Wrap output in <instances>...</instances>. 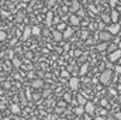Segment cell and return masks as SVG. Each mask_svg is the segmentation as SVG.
Instances as JSON below:
<instances>
[{"instance_id": "obj_35", "label": "cell", "mask_w": 121, "mask_h": 120, "mask_svg": "<svg viewBox=\"0 0 121 120\" xmlns=\"http://www.w3.org/2000/svg\"><path fill=\"white\" fill-rule=\"evenodd\" d=\"M3 86H4V89H10V86H11V85H10V82H4V85H3Z\"/></svg>"}, {"instance_id": "obj_2", "label": "cell", "mask_w": 121, "mask_h": 120, "mask_svg": "<svg viewBox=\"0 0 121 120\" xmlns=\"http://www.w3.org/2000/svg\"><path fill=\"white\" fill-rule=\"evenodd\" d=\"M99 38H100V41H101V42H108V41H111L113 34H111L108 30H103V31H100V32H99Z\"/></svg>"}, {"instance_id": "obj_21", "label": "cell", "mask_w": 121, "mask_h": 120, "mask_svg": "<svg viewBox=\"0 0 121 120\" xmlns=\"http://www.w3.org/2000/svg\"><path fill=\"white\" fill-rule=\"evenodd\" d=\"M41 32H42V30H41L38 26H34V27H32V35H39Z\"/></svg>"}, {"instance_id": "obj_29", "label": "cell", "mask_w": 121, "mask_h": 120, "mask_svg": "<svg viewBox=\"0 0 121 120\" xmlns=\"http://www.w3.org/2000/svg\"><path fill=\"white\" fill-rule=\"evenodd\" d=\"M60 76H62V78H69V72H68V71H62V72H60Z\"/></svg>"}, {"instance_id": "obj_9", "label": "cell", "mask_w": 121, "mask_h": 120, "mask_svg": "<svg viewBox=\"0 0 121 120\" xmlns=\"http://www.w3.org/2000/svg\"><path fill=\"white\" fill-rule=\"evenodd\" d=\"M110 17H111V23H113V24H117L118 20H120V13H118L117 10H113L111 14H110Z\"/></svg>"}, {"instance_id": "obj_22", "label": "cell", "mask_w": 121, "mask_h": 120, "mask_svg": "<svg viewBox=\"0 0 121 120\" xmlns=\"http://www.w3.org/2000/svg\"><path fill=\"white\" fill-rule=\"evenodd\" d=\"M11 62H13V65H14L16 68H20V66H21V61L18 60V58H16V57L11 60Z\"/></svg>"}, {"instance_id": "obj_53", "label": "cell", "mask_w": 121, "mask_h": 120, "mask_svg": "<svg viewBox=\"0 0 121 120\" xmlns=\"http://www.w3.org/2000/svg\"><path fill=\"white\" fill-rule=\"evenodd\" d=\"M0 20H1V17H0Z\"/></svg>"}, {"instance_id": "obj_41", "label": "cell", "mask_w": 121, "mask_h": 120, "mask_svg": "<svg viewBox=\"0 0 121 120\" xmlns=\"http://www.w3.org/2000/svg\"><path fill=\"white\" fill-rule=\"evenodd\" d=\"M48 3H49V6H54L55 4V0H48Z\"/></svg>"}, {"instance_id": "obj_17", "label": "cell", "mask_w": 121, "mask_h": 120, "mask_svg": "<svg viewBox=\"0 0 121 120\" xmlns=\"http://www.w3.org/2000/svg\"><path fill=\"white\" fill-rule=\"evenodd\" d=\"M45 21H47L48 26L52 24V21H54V14H52V11H48V13H47V20H45Z\"/></svg>"}, {"instance_id": "obj_8", "label": "cell", "mask_w": 121, "mask_h": 120, "mask_svg": "<svg viewBox=\"0 0 121 120\" xmlns=\"http://www.w3.org/2000/svg\"><path fill=\"white\" fill-rule=\"evenodd\" d=\"M52 37H54V41L60 42L62 38H63V32H60V31H58V30H54L52 31Z\"/></svg>"}, {"instance_id": "obj_3", "label": "cell", "mask_w": 121, "mask_h": 120, "mask_svg": "<svg viewBox=\"0 0 121 120\" xmlns=\"http://www.w3.org/2000/svg\"><path fill=\"white\" fill-rule=\"evenodd\" d=\"M85 109H86V113L87 115H90V116H94L96 115V106H94L93 102H87V105L85 106Z\"/></svg>"}, {"instance_id": "obj_10", "label": "cell", "mask_w": 121, "mask_h": 120, "mask_svg": "<svg viewBox=\"0 0 121 120\" xmlns=\"http://www.w3.org/2000/svg\"><path fill=\"white\" fill-rule=\"evenodd\" d=\"M69 21H70V24L75 26V27L80 24V18H79V16H76V14H72V16L69 17Z\"/></svg>"}, {"instance_id": "obj_48", "label": "cell", "mask_w": 121, "mask_h": 120, "mask_svg": "<svg viewBox=\"0 0 121 120\" xmlns=\"http://www.w3.org/2000/svg\"><path fill=\"white\" fill-rule=\"evenodd\" d=\"M118 100H120V103H121V96H120V97H118Z\"/></svg>"}, {"instance_id": "obj_25", "label": "cell", "mask_w": 121, "mask_h": 120, "mask_svg": "<svg viewBox=\"0 0 121 120\" xmlns=\"http://www.w3.org/2000/svg\"><path fill=\"white\" fill-rule=\"evenodd\" d=\"M7 38V34H6V31L4 30H0V41H4Z\"/></svg>"}, {"instance_id": "obj_1", "label": "cell", "mask_w": 121, "mask_h": 120, "mask_svg": "<svg viewBox=\"0 0 121 120\" xmlns=\"http://www.w3.org/2000/svg\"><path fill=\"white\" fill-rule=\"evenodd\" d=\"M111 76H113L111 69H104V71L101 72V75H100V82H101L103 85H107V83H110Z\"/></svg>"}, {"instance_id": "obj_43", "label": "cell", "mask_w": 121, "mask_h": 120, "mask_svg": "<svg viewBox=\"0 0 121 120\" xmlns=\"http://www.w3.org/2000/svg\"><path fill=\"white\" fill-rule=\"evenodd\" d=\"M1 16H3V17H7V16H9V13H7V11H3V13H1Z\"/></svg>"}, {"instance_id": "obj_49", "label": "cell", "mask_w": 121, "mask_h": 120, "mask_svg": "<svg viewBox=\"0 0 121 120\" xmlns=\"http://www.w3.org/2000/svg\"><path fill=\"white\" fill-rule=\"evenodd\" d=\"M59 120H68V119H63V117H62V119H59Z\"/></svg>"}, {"instance_id": "obj_51", "label": "cell", "mask_w": 121, "mask_h": 120, "mask_svg": "<svg viewBox=\"0 0 121 120\" xmlns=\"http://www.w3.org/2000/svg\"><path fill=\"white\" fill-rule=\"evenodd\" d=\"M76 120H82V119H76Z\"/></svg>"}, {"instance_id": "obj_27", "label": "cell", "mask_w": 121, "mask_h": 120, "mask_svg": "<svg viewBox=\"0 0 121 120\" xmlns=\"http://www.w3.org/2000/svg\"><path fill=\"white\" fill-rule=\"evenodd\" d=\"M63 100L68 102V103H70V102H72V100H70V95H69V93H65V95H63Z\"/></svg>"}, {"instance_id": "obj_19", "label": "cell", "mask_w": 121, "mask_h": 120, "mask_svg": "<svg viewBox=\"0 0 121 120\" xmlns=\"http://www.w3.org/2000/svg\"><path fill=\"white\" fill-rule=\"evenodd\" d=\"M10 110L13 115H20V106L18 105H11L10 106Z\"/></svg>"}, {"instance_id": "obj_15", "label": "cell", "mask_w": 121, "mask_h": 120, "mask_svg": "<svg viewBox=\"0 0 121 120\" xmlns=\"http://www.w3.org/2000/svg\"><path fill=\"white\" fill-rule=\"evenodd\" d=\"M16 23H23V21H26V14L23 13V11H20V13H17L16 14Z\"/></svg>"}, {"instance_id": "obj_36", "label": "cell", "mask_w": 121, "mask_h": 120, "mask_svg": "<svg viewBox=\"0 0 121 120\" xmlns=\"http://www.w3.org/2000/svg\"><path fill=\"white\" fill-rule=\"evenodd\" d=\"M116 72L121 75V66H120V65H117V66H116Z\"/></svg>"}, {"instance_id": "obj_30", "label": "cell", "mask_w": 121, "mask_h": 120, "mask_svg": "<svg viewBox=\"0 0 121 120\" xmlns=\"http://www.w3.org/2000/svg\"><path fill=\"white\" fill-rule=\"evenodd\" d=\"M86 58H87V55H86V54H83V55L79 58V61H80V62H83V64H86V62H85V61H86Z\"/></svg>"}, {"instance_id": "obj_38", "label": "cell", "mask_w": 121, "mask_h": 120, "mask_svg": "<svg viewBox=\"0 0 121 120\" xmlns=\"http://www.w3.org/2000/svg\"><path fill=\"white\" fill-rule=\"evenodd\" d=\"M42 34H44L45 37H48V35H49V30H44L42 31Z\"/></svg>"}, {"instance_id": "obj_44", "label": "cell", "mask_w": 121, "mask_h": 120, "mask_svg": "<svg viewBox=\"0 0 121 120\" xmlns=\"http://www.w3.org/2000/svg\"><path fill=\"white\" fill-rule=\"evenodd\" d=\"M62 110H63V109H60V107H58V109H56V110H55V113H60V112H62Z\"/></svg>"}, {"instance_id": "obj_23", "label": "cell", "mask_w": 121, "mask_h": 120, "mask_svg": "<svg viewBox=\"0 0 121 120\" xmlns=\"http://www.w3.org/2000/svg\"><path fill=\"white\" fill-rule=\"evenodd\" d=\"M101 20H103V23H106V24H107V23H110V21H111V17H110L108 14H103V16H101Z\"/></svg>"}, {"instance_id": "obj_4", "label": "cell", "mask_w": 121, "mask_h": 120, "mask_svg": "<svg viewBox=\"0 0 121 120\" xmlns=\"http://www.w3.org/2000/svg\"><path fill=\"white\" fill-rule=\"evenodd\" d=\"M120 58H121V50L120 48H118L117 51L108 54V60H110V62H116V61H118Z\"/></svg>"}, {"instance_id": "obj_24", "label": "cell", "mask_w": 121, "mask_h": 120, "mask_svg": "<svg viewBox=\"0 0 121 120\" xmlns=\"http://www.w3.org/2000/svg\"><path fill=\"white\" fill-rule=\"evenodd\" d=\"M107 51L111 54V52H114V51H117V44H111L108 48H107Z\"/></svg>"}, {"instance_id": "obj_13", "label": "cell", "mask_w": 121, "mask_h": 120, "mask_svg": "<svg viewBox=\"0 0 121 120\" xmlns=\"http://www.w3.org/2000/svg\"><path fill=\"white\" fill-rule=\"evenodd\" d=\"M76 102H78V105H80V106H86V105H87V99H86L83 95H78Z\"/></svg>"}, {"instance_id": "obj_45", "label": "cell", "mask_w": 121, "mask_h": 120, "mask_svg": "<svg viewBox=\"0 0 121 120\" xmlns=\"http://www.w3.org/2000/svg\"><path fill=\"white\" fill-rule=\"evenodd\" d=\"M14 76H16V79H18V81H20V79H21V76H20V75H18V74H16V75H14Z\"/></svg>"}, {"instance_id": "obj_33", "label": "cell", "mask_w": 121, "mask_h": 120, "mask_svg": "<svg viewBox=\"0 0 121 120\" xmlns=\"http://www.w3.org/2000/svg\"><path fill=\"white\" fill-rule=\"evenodd\" d=\"M78 16H79V17H82V16H85V10H83V9H80V10L78 11Z\"/></svg>"}, {"instance_id": "obj_7", "label": "cell", "mask_w": 121, "mask_h": 120, "mask_svg": "<svg viewBox=\"0 0 121 120\" xmlns=\"http://www.w3.org/2000/svg\"><path fill=\"white\" fill-rule=\"evenodd\" d=\"M31 35H32V27H26L24 31H23V35H21V38L26 41V40H28Z\"/></svg>"}, {"instance_id": "obj_42", "label": "cell", "mask_w": 121, "mask_h": 120, "mask_svg": "<svg viewBox=\"0 0 121 120\" xmlns=\"http://www.w3.org/2000/svg\"><path fill=\"white\" fill-rule=\"evenodd\" d=\"M90 10H91V11H93V13H97V9H94L93 6H90Z\"/></svg>"}, {"instance_id": "obj_6", "label": "cell", "mask_w": 121, "mask_h": 120, "mask_svg": "<svg viewBox=\"0 0 121 120\" xmlns=\"http://www.w3.org/2000/svg\"><path fill=\"white\" fill-rule=\"evenodd\" d=\"M107 30L110 31L113 35H117L118 32H120V30H121V26H120V23H117V24H111Z\"/></svg>"}, {"instance_id": "obj_50", "label": "cell", "mask_w": 121, "mask_h": 120, "mask_svg": "<svg viewBox=\"0 0 121 120\" xmlns=\"http://www.w3.org/2000/svg\"><path fill=\"white\" fill-rule=\"evenodd\" d=\"M0 120H3V117H1V115H0Z\"/></svg>"}, {"instance_id": "obj_46", "label": "cell", "mask_w": 121, "mask_h": 120, "mask_svg": "<svg viewBox=\"0 0 121 120\" xmlns=\"http://www.w3.org/2000/svg\"><path fill=\"white\" fill-rule=\"evenodd\" d=\"M3 120H11L10 117H3Z\"/></svg>"}, {"instance_id": "obj_31", "label": "cell", "mask_w": 121, "mask_h": 120, "mask_svg": "<svg viewBox=\"0 0 121 120\" xmlns=\"http://www.w3.org/2000/svg\"><path fill=\"white\" fill-rule=\"evenodd\" d=\"M108 1H110V6L111 7H116V4L118 3V0H108Z\"/></svg>"}, {"instance_id": "obj_14", "label": "cell", "mask_w": 121, "mask_h": 120, "mask_svg": "<svg viewBox=\"0 0 121 120\" xmlns=\"http://www.w3.org/2000/svg\"><path fill=\"white\" fill-rule=\"evenodd\" d=\"M75 113H76V116H83V115L86 113V109H85V106H80V105H78V106H76V109H75Z\"/></svg>"}, {"instance_id": "obj_39", "label": "cell", "mask_w": 121, "mask_h": 120, "mask_svg": "<svg viewBox=\"0 0 121 120\" xmlns=\"http://www.w3.org/2000/svg\"><path fill=\"white\" fill-rule=\"evenodd\" d=\"M75 55H76V57H80V55H82V51H79V50L75 51Z\"/></svg>"}, {"instance_id": "obj_40", "label": "cell", "mask_w": 121, "mask_h": 120, "mask_svg": "<svg viewBox=\"0 0 121 120\" xmlns=\"http://www.w3.org/2000/svg\"><path fill=\"white\" fill-rule=\"evenodd\" d=\"M101 106H107V100H106V99L101 100Z\"/></svg>"}, {"instance_id": "obj_52", "label": "cell", "mask_w": 121, "mask_h": 120, "mask_svg": "<svg viewBox=\"0 0 121 120\" xmlns=\"http://www.w3.org/2000/svg\"><path fill=\"white\" fill-rule=\"evenodd\" d=\"M120 26H121V21H120Z\"/></svg>"}, {"instance_id": "obj_47", "label": "cell", "mask_w": 121, "mask_h": 120, "mask_svg": "<svg viewBox=\"0 0 121 120\" xmlns=\"http://www.w3.org/2000/svg\"><path fill=\"white\" fill-rule=\"evenodd\" d=\"M118 48L121 50V40H120V42H118Z\"/></svg>"}, {"instance_id": "obj_16", "label": "cell", "mask_w": 121, "mask_h": 120, "mask_svg": "<svg viewBox=\"0 0 121 120\" xmlns=\"http://www.w3.org/2000/svg\"><path fill=\"white\" fill-rule=\"evenodd\" d=\"M44 86V81L42 79H35L32 81V88H42Z\"/></svg>"}, {"instance_id": "obj_26", "label": "cell", "mask_w": 121, "mask_h": 120, "mask_svg": "<svg viewBox=\"0 0 121 120\" xmlns=\"http://www.w3.org/2000/svg\"><path fill=\"white\" fill-rule=\"evenodd\" d=\"M66 28H68V27H66V24H63V23H62V24H58V27H56V30L60 31V32H62V31H65Z\"/></svg>"}, {"instance_id": "obj_37", "label": "cell", "mask_w": 121, "mask_h": 120, "mask_svg": "<svg viewBox=\"0 0 121 120\" xmlns=\"http://www.w3.org/2000/svg\"><path fill=\"white\" fill-rule=\"evenodd\" d=\"M116 119L121 120V112H117V113H116Z\"/></svg>"}, {"instance_id": "obj_28", "label": "cell", "mask_w": 121, "mask_h": 120, "mask_svg": "<svg viewBox=\"0 0 121 120\" xmlns=\"http://www.w3.org/2000/svg\"><path fill=\"white\" fill-rule=\"evenodd\" d=\"M87 37H89V31H87V30H83V31H82V38H83V40H86Z\"/></svg>"}, {"instance_id": "obj_34", "label": "cell", "mask_w": 121, "mask_h": 120, "mask_svg": "<svg viewBox=\"0 0 121 120\" xmlns=\"http://www.w3.org/2000/svg\"><path fill=\"white\" fill-rule=\"evenodd\" d=\"M97 27H99V28H100V30L103 31V28H106V23H100V24H99V26H97Z\"/></svg>"}, {"instance_id": "obj_12", "label": "cell", "mask_w": 121, "mask_h": 120, "mask_svg": "<svg viewBox=\"0 0 121 120\" xmlns=\"http://www.w3.org/2000/svg\"><path fill=\"white\" fill-rule=\"evenodd\" d=\"M107 48H108L107 42H100V44L96 45V50H97L99 52H104V51H107Z\"/></svg>"}, {"instance_id": "obj_32", "label": "cell", "mask_w": 121, "mask_h": 120, "mask_svg": "<svg viewBox=\"0 0 121 120\" xmlns=\"http://www.w3.org/2000/svg\"><path fill=\"white\" fill-rule=\"evenodd\" d=\"M7 57H9L10 60H13V58H14V54H13V51H7Z\"/></svg>"}, {"instance_id": "obj_5", "label": "cell", "mask_w": 121, "mask_h": 120, "mask_svg": "<svg viewBox=\"0 0 121 120\" xmlns=\"http://www.w3.org/2000/svg\"><path fill=\"white\" fill-rule=\"evenodd\" d=\"M69 88L72 90H76L79 88V79H78L76 76H72V78L69 79Z\"/></svg>"}, {"instance_id": "obj_20", "label": "cell", "mask_w": 121, "mask_h": 120, "mask_svg": "<svg viewBox=\"0 0 121 120\" xmlns=\"http://www.w3.org/2000/svg\"><path fill=\"white\" fill-rule=\"evenodd\" d=\"M72 34H73L72 27H68L66 30L63 31V38H70V37H72Z\"/></svg>"}, {"instance_id": "obj_11", "label": "cell", "mask_w": 121, "mask_h": 120, "mask_svg": "<svg viewBox=\"0 0 121 120\" xmlns=\"http://www.w3.org/2000/svg\"><path fill=\"white\" fill-rule=\"evenodd\" d=\"M79 10H80V3L78 0H73L72 1V6H70V11L72 13H78Z\"/></svg>"}, {"instance_id": "obj_18", "label": "cell", "mask_w": 121, "mask_h": 120, "mask_svg": "<svg viewBox=\"0 0 121 120\" xmlns=\"http://www.w3.org/2000/svg\"><path fill=\"white\" fill-rule=\"evenodd\" d=\"M87 71H89V65H87V64H82L79 74H80V75H86V74H87Z\"/></svg>"}]
</instances>
